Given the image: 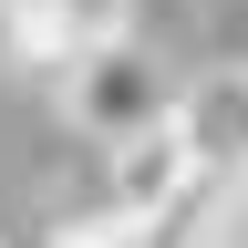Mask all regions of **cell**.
Listing matches in <instances>:
<instances>
[{
	"label": "cell",
	"instance_id": "5b68a950",
	"mask_svg": "<svg viewBox=\"0 0 248 248\" xmlns=\"http://www.w3.org/2000/svg\"><path fill=\"white\" fill-rule=\"evenodd\" d=\"M42 248H145V217H135V207H114V197H93L83 217H52Z\"/></svg>",
	"mask_w": 248,
	"mask_h": 248
},
{
	"label": "cell",
	"instance_id": "6da1fadb",
	"mask_svg": "<svg viewBox=\"0 0 248 248\" xmlns=\"http://www.w3.org/2000/svg\"><path fill=\"white\" fill-rule=\"evenodd\" d=\"M176 62L166 52H145V42H104V52H83L73 73H62V124L93 145V155H114V145H135L155 135V124H176Z\"/></svg>",
	"mask_w": 248,
	"mask_h": 248
},
{
	"label": "cell",
	"instance_id": "277c9868",
	"mask_svg": "<svg viewBox=\"0 0 248 248\" xmlns=\"http://www.w3.org/2000/svg\"><path fill=\"white\" fill-rule=\"evenodd\" d=\"M197 176H207V166H197V145H186L176 124H155V135H135V145H114V155H104V197H114V207H135V217L176 207Z\"/></svg>",
	"mask_w": 248,
	"mask_h": 248
},
{
	"label": "cell",
	"instance_id": "3957f363",
	"mask_svg": "<svg viewBox=\"0 0 248 248\" xmlns=\"http://www.w3.org/2000/svg\"><path fill=\"white\" fill-rule=\"evenodd\" d=\"M176 135L197 145L207 176L248 186V62H207V73H186V93H176Z\"/></svg>",
	"mask_w": 248,
	"mask_h": 248
},
{
	"label": "cell",
	"instance_id": "7a4b0ae2",
	"mask_svg": "<svg viewBox=\"0 0 248 248\" xmlns=\"http://www.w3.org/2000/svg\"><path fill=\"white\" fill-rule=\"evenodd\" d=\"M104 42H135V0H0V62L11 73H73Z\"/></svg>",
	"mask_w": 248,
	"mask_h": 248
},
{
	"label": "cell",
	"instance_id": "8992f818",
	"mask_svg": "<svg viewBox=\"0 0 248 248\" xmlns=\"http://www.w3.org/2000/svg\"><path fill=\"white\" fill-rule=\"evenodd\" d=\"M0 248H11V238H0Z\"/></svg>",
	"mask_w": 248,
	"mask_h": 248
}]
</instances>
